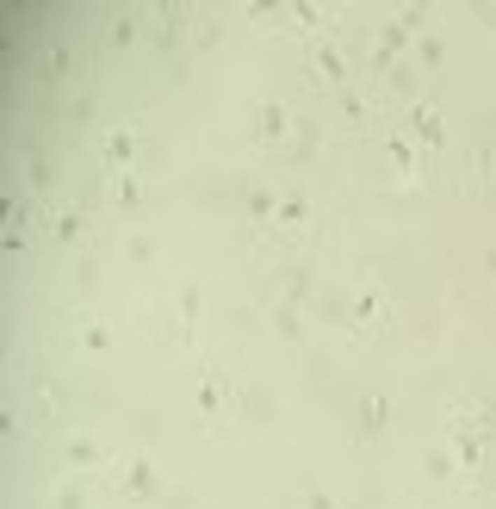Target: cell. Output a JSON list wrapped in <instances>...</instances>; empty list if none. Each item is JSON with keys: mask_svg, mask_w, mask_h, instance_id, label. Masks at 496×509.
<instances>
[{"mask_svg": "<svg viewBox=\"0 0 496 509\" xmlns=\"http://www.w3.org/2000/svg\"><path fill=\"white\" fill-rule=\"evenodd\" d=\"M378 422H385V398H366V417H360V428H366V435H372Z\"/></svg>", "mask_w": 496, "mask_h": 509, "instance_id": "1", "label": "cell"}, {"mask_svg": "<svg viewBox=\"0 0 496 509\" xmlns=\"http://www.w3.org/2000/svg\"><path fill=\"white\" fill-rule=\"evenodd\" d=\"M311 509H335V503H329V497H323V491H311Z\"/></svg>", "mask_w": 496, "mask_h": 509, "instance_id": "2", "label": "cell"}]
</instances>
